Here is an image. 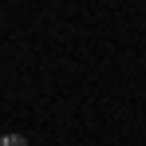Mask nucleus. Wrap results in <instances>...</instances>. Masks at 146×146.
<instances>
[{
	"label": "nucleus",
	"instance_id": "1",
	"mask_svg": "<svg viewBox=\"0 0 146 146\" xmlns=\"http://www.w3.org/2000/svg\"><path fill=\"white\" fill-rule=\"evenodd\" d=\"M0 146H28V138H24V134H4Z\"/></svg>",
	"mask_w": 146,
	"mask_h": 146
}]
</instances>
